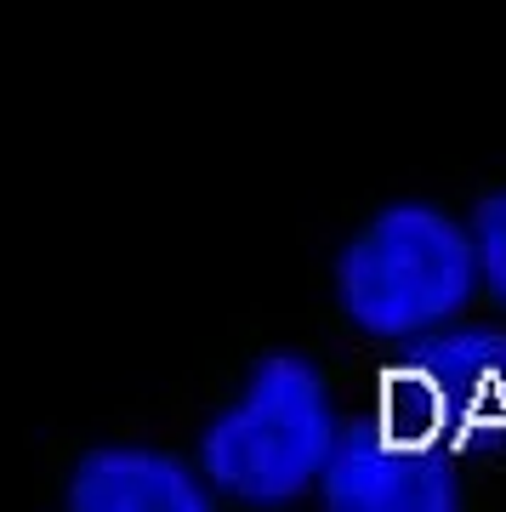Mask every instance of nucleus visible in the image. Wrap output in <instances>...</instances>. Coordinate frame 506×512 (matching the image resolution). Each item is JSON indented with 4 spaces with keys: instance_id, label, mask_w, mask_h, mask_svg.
Masks as SVG:
<instances>
[{
    "instance_id": "1",
    "label": "nucleus",
    "mask_w": 506,
    "mask_h": 512,
    "mask_svg": "<svg viewBox=\"0 0 506 512\" xmlns=\"http://www.w3.org/2000/svg\"><path fill=\"white\" fill-rule=\"evenodd\" d=\"M342 439L330 387L308 353H262L234 399L199 433V473L239 507H290L325 478Z\"/></svg>"
},
{
    "instance_id": "3",
    "label": "nucleus",
    "mask_w": 506,
    "mask_h": 512,
    "mask_svg": "<svg viewBox=\"0 0 506 512\" xmlns=\"http://www.w3.org/2000/svg\"><path fill=\"white\" fill-rule=\"evenodd\" d=\"M381 410L455 456H501L506 330L444 325L404 342V359L387 370V387H381Z\"/></svg>"
},
{
    "instance_id": "2",
    "label": "nucleus",
    "mask_w": 506,
    "mask_h": 512,
    "mask_svg": "<svg viewBox=\"0 0 506 512\" xmlns=\"http://www.w3.org/2000/svg\"><path fill=\"white\" fill-rule=\"evenodd\" d=\"M472 228L427 200L381 205L336 256V302L376 342H416L467 313L478 291Z\"/></svg>"
},
{
    "instance_id": "6",
    "label": "nucleus",
    "mask_w": 506,
    "mask_h": 512,
    "mask_svg": "<svg viewBox=\"0 0 506 512\" xmlns=\"http://www.w3.org/2000/svg\"><path fill=\"white\" fill-rule=\"evenodd\" d=\"M467 228H472V245H478V279H484V291L506 308V188H495V194L478 200Z\"/></svg>"
},
{
    "instance_id": "5",
    "label": "nucleus",
    "mask_w": 506,
    "mask_h": 512,
    "mask_svg": "<svg viewBox=\"0 0 506 512\" xmlns=\"http://www.w3.org/2000/svg\"><path fill=\"white\" fill-rule=\"evenodd\" d=\"M74 512H205L217 501L211 478L182 456L154 444H97L74 461L69 495Z\"/></svg>"
},
{
    "instance_id": "4",
    "label": "nucleus",
    "mask_w": 506,
    "mask_h": 512,
    "mask_svg": "<svg viewBox=\"0 0 506 512\" xmlns=\"http://www.w3.org/2000/svg\"><path fill=\"white\" fill-rule=\"evenodd\" d=\"M319 501L330 512H455L461 507L455 450L427 433H410L387 410L359 416L347 421L330 450Z\"/></svg>"
}]
</instances>
